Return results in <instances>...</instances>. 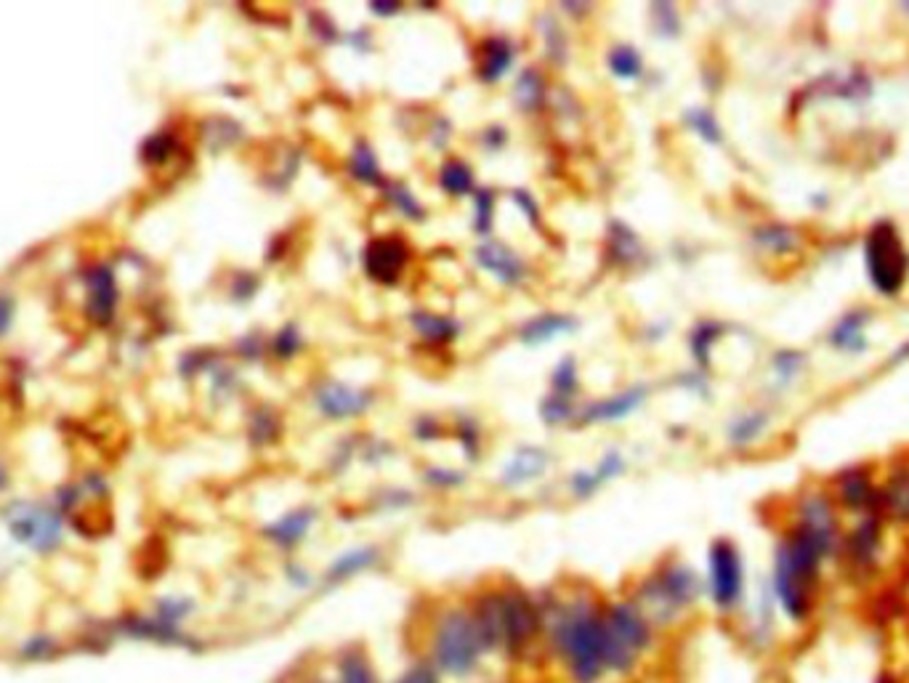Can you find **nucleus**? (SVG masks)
<instances>
[{
  "instance_id": "1",
  "label": "nucleus",
  "mask_w": 909,
  "mask_h": 683,
  "mask_svg": "<svg viewBox=\"0 0 909 683\" xmlns=\"http://www.w3.org/2000/svg\"><path fill=\"white\" fill-rule=\"evenodd\" d=\"M549 646L574 683H599L606 675L604 610L587 598L566 601L549 620Z\"/></svg>"
},
{
  "instance_id": "2",
  "label": "nucleus",
  "mask_w": 909,
  "mask_h": 683,
  "mask_svg": "<svg viewBox=\"0 0 909 683\" xmlns=\"http://www.w3.org/2000/svg\"><path fill=\"white\" fill-rule=\"evenodd\" d=\"M478 631L490 652L505 657H524L543 633L545 617L526 593L514 587H501L478 596L471 606Z\"/></svg>"
},
{
  "instance_id": "3",
  "label": "nucleus",
  "mask_w": 909,
  "mask_h": 683,
  "mask_svg": "<svg viewBox=\"0 0 909 683\" xmlns=\"http://www.w3.org/2000/svg\"><path fill=\"white\" fill-rule=\"evenodd\" d=\"M490 654L474 614L466 606H449L434 617L428 635V660L439 675L468 679Z\"/></svg>"
},
{
  "instance_id": "4",
  "label": "nucleus",
  "mask_w": 909,
  "mask_h": 683,
  "mask_svg": "<svg viewBox=\"0 0 909 683\" xmlns=\"http://www.w3.org/2000/svg\"><path fill=\"white\" fill-rule=\"evenodd\" d=\"M822 543H817L811 535L796 529L777 553V572L774 587L782 610L790 620L801 623L813 610V596H817V577L819 564L827 556Z\"/></svg>"
},
{
  "instance_id": "5",
  "label": "nucleus",
  "mask_w": 909,
  "mask_h": 683,
  "mask_svg": "<svg viewBox=\"0 0 909 683\" xmlns=\"http://www.w3.org/2000/svg\"><path fill=\"white\" fill-rule=\"evenodd\" d=\"M652 646V623L635 604H612L604 610V657L606 675L635 671Z\"/></svg>"
},
{
  "instance_id": "6",
  "label": "nucleus",
  "mask_w": 909,
  "mask_h": 683,
  "mask_svg": "<svg viewBox=\"0 0 909 683\" xmlns=\"http://www.w3.org/2000/svg\"><path fill=\"white\" fill-rule=\"evenodd\" d=\"M867 271L872 285L886 296L901 290L909 271V256L899 240V231L891 224L880 221L867 235Z\"/></svg>"
},
{
  "instance_id": "7",
  "label": "nucleus",
  "mask_w": 909,
  "mask_h": 683,
  "mask_svg": "<svg viewBox=\"0 0 909 683\" xmlns=\"http://www.w3.org/2000/svg\"><path fill=\"white\" fill-rule=\"evenodd\" d=\"M696 593H700V585H696L692 570H686V566H668L665 572L649 580L644 587V604L635 606L646 614L649 623H654V620L665 623V620H673L675 614H681L686 606H692Z\"/></svg>"
},
{
  "instance_id": "8",
  "label": "nucleus",
  "mask_w": 909,
  "mask_h": 683,
  "mask_svg": "<svg viewBox=\"0 0 909 683\" xmlns=\"http://www.w3.org/2000/svg\"><path fill=\"white\" fill-rule=\"evenodd\" d=\"M744 575L740 553L727 540L710 548V598L718 610H734L742 598Z\"/></svg>"
},
{
  "instance_id": "9",
  "label": "nucleus",
  "mask_w": 909,
  "mask_h": 683,
  "mask_svg": "<svg viewBox=\"0 0 909 683\" xmlns=\"http://www.w3.org/2000/svg\"><path fill=\"white\" fill-rule=\"evenodd\" d=\"M9 527L19 543L30 545V548L36 551H51L61 540L59 516L40 508H19L17 514L11 516Z\"/></svg>"
},
{
  "instance_id": "10",
  "label": "nucleus",
  "mask_w": 909,
  "mask_h": 683,
  "mask_svg": "<svg viewBox=\"0 0 909 683\" xmlns=\"http://www.w3.org/2000/svg\"><path fill=\"white\" fill-rule=\"evenodd\" d=\"M407 245L399 237H378V240L367 245L365 269L381 285H394L407 266Z\"/></svg>"
},
{
  "instance_id": "11",
  "label": "nucleus",
  "mask_w": 909,
  "mask_h": 683,
  "mask_svg": "<svg viewBox=\"0 0 909 683\" xmlns=\"http://www.w3.org/2000/svg\"><path fill=\"white\" fill-rule=\"evenodd\" d=\"M312 522H314L312 511H296V514H287L279 518V522L271 524V527L266 529V535H269V540H275L277 545H283V548H290V545H296L306 537Z\"/></svg>"
},
{
  "instance_id": "12",
  "label": "nucleus",
  "mask_w": 909,
  "mask_h": 683,
  "mask_svg": "<svg viewBox=\"0 0 909 683\" xmlns=\"http://www.w3.org/2000/svg\"><path fill=\"white\" fill-rule=\"evenodd\" d=\"M367 396L365 394H357L352 392V388L346 386H325L323 394H319V405H323L325 413L330 415H352V413H359L362 407H365Z\"/></svg>"
},
{
  "instance_id": "13",
  "label": "nucleus",
  "mask_w": 909,
  "mask_h": 683,
  "mask_svg": "<svg viewBox=\"0 0 909 683\" xmlns=\"http://www.w3.org/2000/svg\"><path fill=\"white\" fill-rule=\"evenodd\" d=\"M335 683H378L373 662L362 652H346L338 660V681Z\"/></svg>"
},
{
  "instance_id": "14",
  "label": "nucleus",
  "mask_w": 909,
  "mask_h": 683,
  "mask_svg": "<svg viewBox=\"0 0 909 683\" xmlns=\"http://www.w3.org/2000/svg\"><path fill=\"white\" fill-rule=\"evenodd\" d=\"M478 256H482V264L495 271L501 279H516L522 275V264L516 261V256H511L508 250L501 248V245H487V248L478 250Z\"/></svg>"
},
{
  "instance_id": "15",
  "label": "nucleus",
  "mask_w": 909,
  "mask_h": 683,
  "mask_svg": "<svg viewBox=\"0 0 909 683\" xmlns=\"http://www.w3.org/2000/svg\"><path fill=\"white\" fill-rule=\"evenodd\" d=\"M543 466H545L543 453H537V449H524V453H518L514 457V463H511L508 471H505V482L518 484V482L532 479V476H537L540 471H543Z\"/></svg>"
},
{
  "instance_id": "16",
  "label": "nucleus",
  "mask_w": 909,
  "mask_h": 683,
  "mask_svg": "<svg viewBox=\"0 0 909 683\" xmlns=\"http://www.w3.org/2000/svg\"><path fill=\"white\" fill-rule=\"evenodd\" d=\"M373 562H375V551H373V548H359V551L346 553V556H340L338 562L333 564L330 580H335V583H338V580L354 577V575H357V572L367 570V566H370Z\"/></svg>"
},
{
  "instance_id": "17",
  "label": "nucleus",
  "mask_w": 909,
  "mask_h": 683,
  "mask_svg": "<svg viewBox=\"0 0 909 683\" xmlns=\"http://www.w3.org/2000/svg\"><path fill=\"white\" fill-rule=\"evenodd\" d=\"M482 78H487V80H495V78H501V75L505 72V67L511 65V51H508V46H503L501 40H490L487 46H484L482 49Z\"/></svg>"
},
{
  "instance_id": "18",
  "label": "nucleus",
  "mask_w": 909,
  "mask_h": 683,
  "mask_svg": "<svg viewBox=\"0 0 909 683\" xmlns=\"http://www.w3.org/2000/svg\"><path fill=\"white\" fill-rule=\"evenodd\" d=\"M861 323H864V314H849V317L838 325V330L832 333V340H836L840 348H861V344H864V336H861L864 325Z\"/></svg>"
},
{
  "instance_id": "19",
  "label": "nucleus",
  "mask_w": 909,
  "mask_h": 683,
  "mask_svg": "<svg viewBox=\"0 0 909 683\" xmlns=\"http://www.w3.org/2000/svg\"><path fill=\"white\" fill-rule=\"evenodd\" d=\"M471 170L463 166V162H447V166L442 168V187L447 189L449 195H466L471 189Z\"/></svg>"
},
{
  "instance_id": "20",
  "label": "nucleus",
  "mask_w": 909,
  "mask_h": 683,
  "mask_svg": "<svg viewBox=\"0 0 909 683\" xmlns=\"http://www.w3.org/2000/svg\"><path fill=\"white\" fill-rule=\"evenodd\" d=\"M886 501H888V508H891L899 518H909V479L907 476H899V479L888 487Z\"/></svg>"
},
{
  "instance_id": "21",
  "label": "nucleus",
  "mask_w": 909,
  "mask_h": 683,
  "mask_svg": "<svg viewBox=\"0 0 909 683\" xmlns=\"http://www.w3.org/2000/svg\"><path fill=\"white\" fill-rule=\"evenodd\" d=\"M610 65H612L614 72L622 75V78H635V75H639V70H641L639 53H635L631 46H622V49L614 51L610 57Z\"/></svg>"
},
{
  "instance_id": "22",
  "label": "nucleus",
  "mask_w": 909,
  "mask_h": 683,
  "mask_svg": "<svg viewBox=\"0 0 909 683\" xmlns=\"http://www.w3.org/2000/svg\"><path fill=\"white\" fill-rule=\"evenodd\" d=\"M639 402H641V392H631L628 396L622 394V396H617V399L601 405V409L596 415H599V418H620V415L631 413V407L639 405Z\"/></svg>"
},
{
  "instance_id": "23",
  "label": "nucleus",
  "mask_w": 909,
  "mask_h": 683,
  "mask_svg": "<svg viewBox=\"0 0 909 683\" xmlns=\"http://www.w3.org/2000/svg\"><path fill=\"white\" fill-rule=\"evenodd\" d=\"M843 501L849 505H864L870 501V484L861 479V476H849L843 484Z\"/></svg>"
},
{
  "instance_id": "24",
  "label": "nucleus",
  "mask_w": 909,
  "mask_h": 683,
  "mask_svg": "<svg viewBox=\"0 0 909 683\" xmlns=\"http://www.w3.org/2000/svg\"><path fill=\"white\" fill-rule=\"evenodd\" d=\"M53 652H57V644L48 635H36L22 646L24 660H48Z\"/></svg>"
},
{
  "instance_id": "25",
  "label": "nucleus",
  "mask_w": 909,
  "mask_h": 683,
  "mask_svg": "<svg viewBox=\"0 0 909 683\" xmlns=\"http://www.w3.org/2000/svg\"><path fill=\"white\" fill-rule=\"evenodd\" d=\"M394 683H442V675L431 665H413L399 675Z\"/></svg>"
},
{
  "instance_id": "26",
  "label": "nucleus",
  "mask_w": 909,
  "mask_h": 683,
  "mask_svg": "<svg viewBox=\"0 0 909 683\" xmlns=\"http://www.w3.org/2000/svg\"><path fill=\"white\" fill-rule=\"evenodd\" d=\"M354 174L359 176V179L365 181H375V176H378V168H375V157L367 147H359L357 155H354Z\"/></svg>"
},
{
  "instance_id": "27",
  "label": "nucleus",
  "mask_w": 909,
  "mask_h": 683,
  "mask_svg": "<svg viewBox=\"0 0 909 683\" xmlns=\"http://www.w3.org/2000/svg\"><path fill=\"white\" fill-rule=\"evenodd\" d=\"M692 122H694L696 131L705 136V139L718 141V128H715V122H713V118H710L708 112H702V109H696V112H692Z\"/></svg>"
},
{
  "instance_id": "28",
  "label": "nucleus",
  "mask_w": 909,
  "mask_h": 683,
  "mask_svg": "<svg viewBox=\"0 0 909 683\" xmlns=\"http://www.w3.org/2000/svg\"><path fill=\"white\" fill-rule=\"evenodd\" d=\"M761 426H763V418H761V415H753V418H748V420H744V426L737 428V432H734V439H742V442H744V439H750V436H755V434H758V428H761Z\"/></svg>"
},
{
  "instance_id": "29",
  "label": "nucleus",
  "mask_w": 909,
  "mask_h": 683,
  "mask_svg": "<svg viewBox=\"0 0 909 683\" xmlns=\"http://www.w3.org/2000/svg\"><path fill=\"white\" fill-rule=\"evenodd\" d=\"M476 205H478V218H482V221H478V229H484V227H487V221H490V197L478 195Z\"/></svg>"
},
{
  "instance_id": "30",
  "label": "nucleus",
  "mask_w": 909,
  "mask_h": 683,
  "mask_svg": "<svg viewBox=\"0 0 909 683\" xmlns=\"http://www.w3.org/2000/svg\"><path fill=\"white\" fill-rule=\"evenodd\" d=\"M317 683H323V681H317Z\"/></svg>"
}]
</instances>
